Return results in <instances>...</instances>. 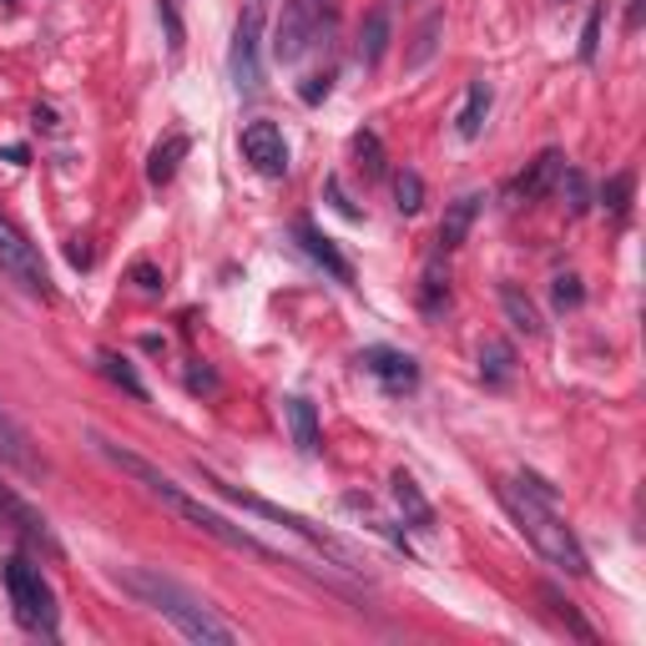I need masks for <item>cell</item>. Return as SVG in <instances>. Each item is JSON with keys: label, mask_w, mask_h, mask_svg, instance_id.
I'll use <instances>...</instances> for the list:
<instances>
[{"label": "cell", "mask_w": 646, "mask_h": 646, "mask_svg": "<svg viewBox=\"0 0 646 646\" xmlns=\"http://www.w3.org/2000/svg\"><path fill=\"white\" fill-rule=\"evenodd\" d=\"M96 450H101V455H107L117 470H127V475H132L147 495H157V500L168 505V510L177 515V520L197 526L203 536L223 540V546H233V551H248V556H268V561H278V556H273V546H263V540L252 536V530H243V526H233V520H223V515H217V510H207L203 500H192L187 491H177V485H172V480L162 475L157 465H147L142 455H132V450H121V444H111V440H96Z\"/></svg>", "instance_id": "1"}, {"label": "cell", "mask_w": 646, "mask_h": 646, "mask_svg": "<svg viewBox=\"0 0 646 646\" xmlns=\"http://www.w3.org/2000/svg\"><path fill=\"white\" fill-rule=\"evenodd\" d=\"M121 586L132 591L142 606H152L157 616H168L187 642H203V646H233L238 642V632H233V626L223 622V616H217L197 591H187L182 581L152 571V566H132V571H121Z\"/></svg>", "instance_id": "2"}, {"label": "cell", "mask_w": 646, "mask_h": 646, "mask_svg": "<svg viewBox=\"0 0 646 646\" xmlns=\"http://www.w3.org/2000/svg\"><path fill=\"white\" fill-rule=\"evenodd\" d=\"M500 500H505V510L515 515V526L530 536V546H536V551L546 556L551 566H561L566 575H586L591 571L586 551H581V540L571 536V526H566L561 515H556L551 500L530 495L520 480H505V485H500Z\"/></svg>", "instance_id": "3"}, {"label": "cell", "mask_w": 646, "mask_h": 646, "mask_svg": "<svg viewBox=\"0 0 646 646\" xmlns=\"http://www.w3.org/2000/svg\"><path fill=\"white\" fill-rule=\"evenodd\" d=\"M197 475H203L207 485H213V491L223 495V500H238V505H248L252 515H268V520H278V526H283V530H293V536L313 540V546H319V551L329 556V561H338V566H344V571H364V566H359V556L348 551V546H344V540H338V536H329V530H323V526H313V520H303V515L283 510V505H273V500H258V495L238 491V485H228V480H217L213 470H197Z\"/></svg>", "instance_id": "4"}, {"label": "cell", "mask_w": 646, "mask_h": 646, "mask_svg": "<svg viewBox=\"0 0 646 646\" xmlns=\"http://www.w3.org/2000/svg\"><path fill=\"white\" fill-rule=\"evenodd\" d=\"M6 596H11L15 622H21L25 632L56 636V591H51V581L41 575V566H31L25 556H11V561H6Z\"/></svg>", "instance_id": "5"}, {"label": "cell", "mask_w": 646, "mask_h": 646, "mask_svg": "<svg viewBox=\"0 0 646 646\" xmlns=\"http://www.w3.org/2000/svg\"><path fill=\"white\" fill-rule=\"evenodd\" d=\"M329 21H334V0H283V15H278V31H273V56L283 66L299 61L329 31Z\"/></svg>", "instance_id": "6"}, {"label": "cell", "mask_w": 646, "mask_h": 646, "mask_svg": "<svg viewBox=\"0 0 646 646\" xmlns=\"http://www.w3.org/2000/svg\"><path fill=\"white\" fill-rule=\"evenodd\" d=\"M0 268H6V273H11L25 293L51 299V278H46V263H41V248H36V243H25L21 233L6 223V217H0Z\"/></svg>", "instance_id": "7"}, {"label": "cell", "mask_w": 646, "mask_h": 646, "mask_svg": "<svg viewBox=\"0 0 646 646\" xmlns=\"http://www.w3.org/2000/svg\"><path fill=\"white\" fill-rule=\"evenodd\" d=\"M243 157H248L263 177H283L288 172V142L273 121H248V127H243Z\"/></svg>", "instance_id": "8"}, {"label": "cell", "mask_w": 646, "mask_h": 646, "mask_svg": "<svg viewBox=\"0 0 646 646\" xmlns=\"http://www.w3.org/2000/svg\"><path fill=\"white\" fill-rule=\"evenodd\" d=\"M0 515L15 526V536L25 540V546H36V551H46L51 561H61V540H56V530L46 526V515H36L31 505L21 500V495H11L6 485H0Z\"/></svg>", "instance_id": "9"}, {"label": "cell", "mask_w": 646, "mask_h": 646, "mask_svg": "<svg viewBox=\"0 0 646 646\" xmlns=\"http://www.w3.org/2000/svg\"><path fill=\"white\" fill-rule=\"evenodd\" d=\"M359 364L389 389V395H409L419 384V364L409 359V354H399V348H364Z\"/></svg>", "instance_id": "10"}, {"label": "cell", "mask_w": 646, "mask_h": 646, "mask_svg": "<svg viewBox=\"0 0 646 646\" xmlns=\"http://www.w3.org/2000/svg\"><path fill=\"white\" fill-rule=\"evenodd\" d=\"M233 82L248 96L263 86V66H258V11H243V21H238V36H233Z\"/></svg>", "instance_id": "11"}, {"label": "cell", "mask_w": 646, "mask_h": 646, "mask_svg": "<svg viewBox=\"0 0 646 646\" xmlns=\"http://www.w3.org/2000/svg\"><path fill=\"white\" fill-rule=\"evenodd\" d=\"M561 168H566V157H561V152H540L536 162H530V168L520 172L510 187H505V197H510V203H540V197L556 187Z\"/></svg>", "instance_id": "12"}, {"label": "cell", "mask_w": 646, "mask_h": 646, "mask_svg": "<svg viewBox=\"0 0 646 646\" xmlns=\"http://www.w3.org/2000/svg\"><path fill=\"white\" fill-rule=\"evenodd\" d=\"M293 238H299V248L309 252V258L323 268V273H334L338 283H354V268H348V258L334 248V238H323V233L313 228L309 217H299V223H293Z\"/></svg>", "instance_id": "13"}, {"label": "cell", "mask_w": 646, "mask_h": 646, "mask_svg": "<svg viewBox=\"0 0 646 646\" xmlns=\"http://www.w3.org/2000/svg\"><path fill=\"white\" fill-rule=\"evenodd\" d=\"M475 213H480V197H475V192H465V197H455V203L444 207V217H440V252H455L460 243L470 238V223H475Z\"/></svg>", "instance_id": "14"}, {"label": "cell", "mask_w": 646, "mask_h": 646, "mask_svg": "<svg viewBox=\"0 0 646 646\" xmlns=\"http://www.w3.org/2000/svg\"><path fill=\"white\" fill-rule=\"evenodd\" d=\"M491 86L485 82H470V91H465V101H460V111H455V132L465 137V142H475L480 137V127H485V117H491Z\"/></svg>", "instance_id": "15"}, {"label": "cell", "mask_w": 646, "mask_h": 646, "mask_svg": "<svg viewBox=\"0 0 646 646\" xmlns=\"http://www.w3.org/2000/svg\"><path fill=\"white\" fill-rule=\"evenodd\" d=\"M187 147H192L187 137L172 132L168 142L152 152V162H147V182H152V187H168V182L177 177V168H182V157H187Z\"/></svg>", "instance_id": "16"}, {"label": "cell", "mask_w": 646, "mask_h": 646, "mask_svg": "<svg viewBox=\"0 0 646 646\" xmlns=\"http://www.w3.org/2000/svg\"><path fill=\"white\" fill-rule=\"evenodd\" d=\"M384 51H389V6H374L359 31V61L364 66H379Z\"/></svg>", "instance_id": "17"}, {"label": "cell", "mask_w": 646, "mask_h": 646, "mask_svg": "<svg viewBox=\"0 0 646 646\" xmlns=\"http://www.w3.org/2000/svg\"><path fill=\"white\" fill-rule=\"evenodd\" d=\"M500 303H505V313H510V323L520 329V334H530V338L546 334V319H540V309L515 283H500Z\"/></svg>", "instance_id": "18"}, {"label": "cell", "mask_w": 646, "mask_h": 646, "mask_svg": "<svg viewBox=\"0 0 646 646\" xmlns=\"http://www.w3.org/2000/svg\"><path fill=\"white\" fill-rule=\"evenodd\" d=\"M389 485H395V500H399V510L409 515V526L430 530V526H434V510H430V500H424V495H419V485H414V480H409L405 470H399V475L389 480Z\"/></svg>", "instance_id": "19"}, {"label": "cell", "mask_w": 646, "mask_h": 646, "mask_svg": "<svg viewBox=\"0 0 646 646\" xmlns=\"http://www.w3.org/2000/svg\"><path fill=\"white\" fill-rule=\"evenodd\" d=\"M288 424H293V444L303 455H319V414H313L309 399H288Z\"/></svg>", "instance_id": "20"}, {"label": "cell", "mask_w": 646, "mask_h": 646, "mask_svg": "<svg viewBox=\"0 0 646 646\" xmlns=\"http://www.w3.org/2000/svg\"><path fill=\"white\" fill-rule=\"evenodd\" d=\"M96 369L107 374V379L117 384V389H127L132 399H147V384L137 379V369H132L127 359H121V354H101V359H96Z\"/></svg>", "instance_id": "21"}, {"label": "cell", "mask_w": 646, "mask_h": 646, "mask_svg": "<svg viewBox=\"0 0 646 646\" xmlns=\"http://www.w3.org/2000/svg\"><path fill=\"white\" fill-rule=\"evenodd\" d=\"M480 374H485V384H510V374H515L510 344H485L480 348Z\"/></svg>", "instance_id": "22"}, {"label": "cell", "mask_w": 646, "mask_h": 646, "mask_svg": "<svg viewBox=\"0 0 646 646\" xmlns=\"http://www.w3.org/2000/svg\"><path fill=\"white\" fill-rule=\"evenodd\" d=\"M0 460H11V465H21V470H36V460L25 450V434L6 419V409H0Z\"/></svg>", "instance_id": "23"}, {"label": "cell", "mask_w": 646, "mask_h": 646, "mask_svg": "<svg viewBox=\"0 0 646 646\" xmlns=\"http://www.w3.org/2000/svg\"><path fill=\"white\" fill-rule=\"evenodd\" d=\"M632 187H636L632 172H616V177L606 182L601 203H606V213H611V217H626V207H632Z\"/></svg>", "instance_id": "24"}, {"label": "cell", "mask_w": 646, "mask_h": 646, "mask_svg": "<svg viewBox=\"0 0 646 646\" xmlns=\"http://www.w3.org/2000/svg\"><path fill=\"white\" fill-rule=\"evenodd\" d=\"M561 182H566V207H571V217H581L591 207V187H586V172L575 168H561Z\"/></svg>", "instance_id": "25"}, {"label": "cell", "mask_w": 646, "mask_h": 646, "mask_svg": "<svg viewBox=\"0 0 646 646\" xmlns=\"http://www.w3.org/2000/svg\"><path fill=\"white\" fill-rule=\"evenodd\" d=\"M450 299V278L440 273V263L424 268V293H419V303H424V313H440V303Z\"/></svg>", "instance_id": "26"}, {"label": "cell", "mask_w": 646, "mask_h": 646, "mask_svg": "<svg viewBox=\"0 0 646 646\" xmlns=\"http://www.w3.org/2000/svg\"><path fill=\"white\" fill-rule=\"evenodd\" d=\"M395 197H399V213H419V207H424V182H419V172H399Z\"/></svg>", "instance_id": "27"}, {"label": "cell", "mask_w": 646, "mask_h": 646, "mask_svg": "<svg viewBox=\"0 0 646 646\" xmlns=\"http://www.w3.org/2000/svg\"><path fill=\"white\" fill-rule=\"evenodd\" d=\"M354 152H359V168L369 172V177H379V172H384V152H379V137H374V132H359V137H354Z\"/></svg>", "instance_id": "28"}, {"label": "cell", "mask_w": 646, "mask_h": 646, "mask_svg": "<svg viewBox=\"0 0 646 646\" xmlns=\"http://www.w3.org/2000/svg\"><path fill=\"white\" fill-rule=\"evenodd\" d=\"M581 299H586V293H581V278L575 273L556 278V309H581Z\"/></svg>", "instance_id": "29"}, {"label": "cell", "mask_w": 646, "mask_h": 646, "mask_svg": "<svg viewBox=\"0 0 646 646\" xmlns=\"http://www.w3.org/2000/svg\"><path fill=\"white\" fill-rule=\"evenodd\" d=\"M601 21H606V11H591L586 15V31H581V61H596V46H601Z\"/></svg>", "instance_id": "30"}, {"label": "cell", "mask_w": 646, "mask_h": 646, "mask_svg": "<svg viewBox=\"0 0 646 646\" xmlns=\"http://www.w3.org/2000/svg\"><path fill=\"white\" fill-rule=\"evenodd\" d=\"M434 31H440V15H430V21L419 25V46H414V56H409V66H424V61H430V51H434Z\"/></svg>", "instance_id": "31"}, {"label": "cell", "mask_w": 646, "mask_h": 646, "mask_svg": "<svg viewBox=\"0 0 646 646\" xmlns=\"http://www.w3.org/2000/svg\"><path fill=\"white\" fill-rule=\"evenodd\" d=\"M132 278H137V288H142V293H162V273H157L152 263H137Z\"/></svg>", "instance_id": "32"}, {"label": "cell", "mask_w": 646, "mask_h": 646, "mask_svg": "<svg viewBox=\"0 0 646 646\" xmlns=\"http://www.w3.org/2000/svg\"><path fill=\"white\" fill-rule=\"evenodd\" d=\"M329 82H334V76L323 72V76H309V82H303V101H319V96H329Z\"/></svg>", "instance_id": "33"}, {"label": "cell", "mask_w": 646, "mask_h": 646, "mask_svg": "<svg viewBox=\"0 0 646 646\" xmlns=\"http://www.w3.org/2000/svg\"><path fill=\"white\" fill-rule=\"evenodd\" d=\"M0 6H15V0H0Z\"/></svg>", "instance_id": "34"}]
</instances>
